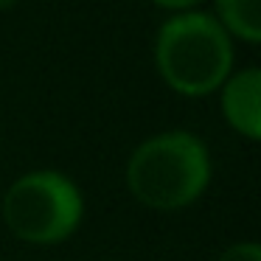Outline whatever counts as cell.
<instances>
[{"label":"cell","instance_id":"1","mask_svg":"<svg viewBox=\"0 0 261 261\" xmlns=\"http://www.w3.org/2000/svg\"><path fill=\"white\" fill-rule=\"evenodd\" d=\"M211 163L202 141L191 132H163L132 152L126 186L154 211H177L199 197L208 186Z\"/></svg>","mask_w":261,"mask_h":261},{"label":"cell","instance_id":"2","mask_svg":"<svg viewBox=\"0 0 261 261\" xmlns=\"http://www.w3.org/2000/svg\"><path fill=\"white\" fill-rule=\"evenodd\" d=\"M160 76L182 96H208L230 73L227 31L208 14H177L158 34Z\"/></svg>","mask_w":261,"mask_h":261},{"label":"cell","instance_id":"3","mask_svg":"<svg viewBox=\"0 0 261 261\" xmlns=\"http://www.w3.org/2000/svg\"><path fill=\"white\" fill-rule=\"evenodd\" d=\"M3 219L23 242L54 244L76 230L82 219V197L59 171H31L6 191Z\"/></svg>","mask_w":261,"mask_h":261},{"label":"cell","instance_id":"4","mask_svg":"<svg viewBox=\"0 0 261 261\" xmlns=\"http://www.w3.org/2000/svg\"><path fill=\"white\" fill-rule=\"evenodd\" d=\"M222 110L233 129H239L247 138L261 135V73L255 68H247L242 73L230 76L222 93Z\"/></svg>","mask_w":261,"mask_h":261},{"label":"cell","instance_id":"5","mask_svg":"<svg viewBox=\"0 0 261 261\" xmlns=\"http://www.w3.org/2000/svg\"><path fill=\"white\" fill-rule=\"evenodd\" d=\"M261 0H216L222 29L233 31L247 42L261 40Z\"/></svg>","mask_w":261,"mask_h":261},{"label":"cell","instance_id":"6","mask_svg":"<svg viewBox=\"0 0 261 261\" xmlns=\"http://www.w3.org/2000/svg\"><path fill=\"white\" fill-rule=\"evenodd\" d=\"M216 261H261V247L255 242H242L227 247Z\"/></svg>","mask_w":261,"mask_h":261},{"label":"cell","instance_id":"7","mask_svg":"<svg viewBox=\"0 0 261 261\" xmlns=\"http://www.w3.org/2000/svg\"><path fill=\"white\" fill-rule=\"evenodd\" d=\"M154 3L169 6V9H188V6H194V3H199V0H154Z\"/></svg>","mask_w":261,"mask_h":261},{"label":"cell","instance_id":"8","mask_svg":"<svg viewBox=\"0 0 261 261\" xmlns=\"http://www.w3.org/2000/svg\"><path fill=\"white\" fill-rule=\"evenodd\" d=\"M12 3H14V0H0V9H9Z\"/></svg>","mask_w":261,"mask_h":261}]
</instances>
